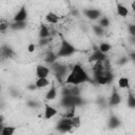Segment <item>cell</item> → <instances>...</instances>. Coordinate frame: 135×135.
Returning a JSON list of instances; mask_svg holds the SVG:
<instances>
[{
  "label": "cell",
  "instance_id": "obj_2",
  "mask_svg": "<svg viewBox=\"0 0 135 135\" xmlns=\"http://www.w3.org/2000/svg\"><path fill=\"white\" fill-rule=\"evenodd\" d=\"M75 47L68 41L65 40H62L60 42V46L58 49V52H57V57H68V56H71L72 54L75 53Z\"/></svg>",
  "mask_w": 135,
  "mask_h": 135
},
{
  "label": "cell",
  "instance_id": "obj_6",
  "mask_svg": "<svg viewBox=\"0 0 135 135\" xmlns=\"http://www.w3.org/2000/svg\"><path fill=\"white\" fill-rule=\"evenodd\" d=\"M27 18V12H26V8L24 6H22L15 15L14 17V21L15 22H22V21H25Z\"/></svg>",
  "mask_w": 135,
  "mask_h": 135
},
{
  "label": "cell",
  "instance_id": "obj_24",
  "mask_svg": "<svg viewBox=\"0 0 135 135\" xmlns=\"http://www.w3.org/2000/svg\"><path fill=\"white\" fill-rule=\"evenodd\" d=\"M99 25L102 26L103 28L104 27H108L110 25V20L107 18V17H102L100 20H99Z\"/></svg>",
  "mask_w": 135,
  "mask_h": 135
},
{
  "label": "cell",
  "instance_id": "obj_14",
  "mask_svg": "<svg viewBox=\"0 0 135 135\" xmlns=\"http://www.w3.org/2000/svg\"><path fill=\"white\" fill-rule=\"evenodd\" d=\"M116 11H117V14L120 16V17H127L129 15V9L127 6H124L123 4L121 3H117L116 4Z\"/></svg>",
  "mask_w": 135,
  "mask_h": 135
},
{
  "label": "cell",
  "instance_id": "obj_26",
  "mask_svg": "<svg viewBox=\"0 0 135 135\" xmlns=\"http://www.w3.org/2000/svg\"><path fill=\"white\" fill-rule=\"evenodd\" d=\"M8 22H6L5 20H1V23H0V31H1V33H4L5 32V30L6 28H8Z\"/></svg>",
  "mask_w": 135,
  "mask_h": 135
},
{
  "label": "cell",
  "instance_id": "obj_16",
  "mask_svg": "<svg viewBox=\"0 0 135 135\" xmlns=\"http://www.w3.org/2000/svg\"><path fill=\"white\" fill-rule=\"evenodd\" d=\"M117 85L120 89H128L130 86V80L128 77H120L117 81Z\"/></svg>",
  "mask_w": 135,
  "mask_h": 135
},
{
  "label": "cell",
  "instance_id": "obj_8",
  "mask_svg": "<svg viewBox=\"0 0 135 135\" xmlns=\"http://www.w3.org/2000/svg\"><path fill=\"white\" fill-rule=\"evenodd\" d=\"M57 110L54 108V107H52V105H50V104H47V103H45L44 104V118L45 119H51V118H53L54 116H56L57 115Z\"/></svg>",
  "mask_w": 135,
  "mask_h": 135
},
{
  "label": "cell",
  "instance_id": "obj_19",
  "mask_svg": "<svg viewBox=\"0 0 135 135\" xmlns=\"http://www.w3.org/2000/svg\"><path fill=\"white\" fill-rule=\"evenodd\" d=\"M98 49L102 52V53H104V54H107V53H109L110 51H111V49H112V46L109 44V43H107V42H101L100 44H99V46H98Z\"/></svg>",
  "mask_w": 135,
  "mask_h": 135
},
{
  "label": "cell",
  "instance_id": "obj_28",
  "mask_svg": "<svg viewBox=\"0 0 135 135\" xmlns=\"http://www.w3.org/2000/svg\"><path fill=\"white\" fill-rule=\"evenodd\" d=\"M118 123H119V121H118V119H117L116 117H112V118L110 119V126H111L112 128L118 127Z\"/></svg>",
  "mask_w": 135,
  "mask_h": 135
},
{
  "label": "cell",
  "instance_id": "obj_33",
  "mask_svg": "<svg viewBox=\"0 0 135 135\" xmlns=\"http://www.w3.org/2000/svg\"><path fill=\"white\" fill-rule=\"evenodd\" d=\"M133 37H134V38H135V35H134V36H133Z\"/></svg>",
  "mask_w": 135,
  "mask_h": 135
},
{
  "label": "cell",
  "instance_id": "obj_30",
  "mask_svg": "<svg viewBox=\"0 0 135 135\" xmlns=\"http://www.w3.org/2000/svg\"><path fill=\"white\" fill-rule=\"evenodd\" d=\"M35 49H36V46H35L34 43H30L28 46H27V51H28L30 53H33V52L35 51Z\"/></svg>",
  "mask_w": 135,
  "mask_h": 135
},
{
  "label": "cell",
  "instance_id": "obj_15",
  "mask_svg": "<svg viewBox=\"0 0 135 135\" xmlns=\"http://www.w3.org/2000/svg\"><path fill=\"white\" fill-rule=\"evenodd\" d=\"M50 36V30L45 24H41L40 25V30H39V37L41 39H45Z\"/></svg>",
  "mask_w": 135,
  "mask_h": 135
},
{
  "label": "cell",
  "instance_id": "obj_20",
  "mask_svg": "<svg viewBox=\"0 0 135 135\" xmlns=\"http://www.w3.org/2000/svg\"><path fill=\"white\" fill-rule=\"evenodd\" d=\"M75 116V105H71L66 108V112H65V117L68 118H72Z\"/></svg>",
  "mask_w": 135,
  "mask_h": 135
},
{
  "label": "cell",
  "instance_id": "obj_31",
  "mask_svg": "<svg viewBox=\"0 0 135 135\" xmlns=\"http://www.w3.org/2000/svg\"><path fill=\"white\" fill-rule=\"evenodd\" d=\"M129 57H130L131 60H133V61L135 62V52H134V53H131V54L129 55Z\"/></svg>",
  "mask_w": 135,
  "mask_h": 135
},
{
  "label": "cell",
  "instance_id": "obj_4",
  "mask_svg": "<svg viewBox=\"0 0 135 135\" xmlns=\"http://www.w3.org/2000/svg\"><path fill=\"white\" fill-rule=\"evenodd\" d=\"M120 102H121V97H120L119 93L117 92V90L115 88H113V91L109 98V104L111 107H115V105H118Z\"/></svg>",
  "mask_w": 135,
  "mask_h": 135
},
{
  "label": "cell",
  "instance_id": "obj_11",
  "mask_svg": "<svg viewBox=\"0 0 135 135\" xmlns=\"http://www.w3.org/2000/svg\"><path fill=\"white\" fill-rule=\"evenodd\" d=\"M104 72H105V69H104V64H103L102 61H97V62L94 63V65H93V74H94V76L103 74Z\"/></svg>",
  "mask_w": 135,
  "mask_h": 135
},
{
  "label": "cell",
  "instance_id": "obj_7",
  "mask_svg": "<svg viewBox=\"0 0 135 135\" xmlns=\"http://www.w3.org/2000/svg\"><path fill=\"white\" fill-rule=\"evenodd\" d=\"M50 74V69L46 66V65H43V64H39L36 66V76L37 78H40V77H47Z\"/></svg>",
  "mask_w": 135,
  "mask_h": 135
},
{
  "label": "cell",
  "instance_id": "obj_17",
  "mask_svg": "<svg viewBox=\"0 0 135 135\" xmlns=\"http://www.w3.org/2000/svg\"><path fill=\"white\" fill-rule=\"evenodd\" d=\"M56 96H57V90H56L55 85H52L45 95V99L46 100H54L56 98Z\"/></svg>",
  "mask_w": 135,
  "mask_h": 135
},
{
  "label": "cell",
  "instance_id": "obj_10",
  "mask_svg": "<svg viewBox=\"0 0 135 135\" xmlns=\"http://www.w3.org/2000/svg\"><path fill=\"white\" fill-rule=\"evenodd\" d=\"M52 64H53V69H54V71H55V73H56V75L58 77L62 78V77H65L66 76L68 69L65 66H63L61 64H58V63H52Z\"/></svg>",
  "mask_w": 135,
  "mask_h": 135
},
{
  "label": "cell",
  "instance_id": "obj_3",
  "mask_svg": "<svg viewBox=\"0 0 135 135\" xmlns=\"http://www.w3.org/2000/svg\"><path fill=\"white\" fill-rule=\"evenodd\" d=\"M72 128H73V126H72V120H71V118H68V117L62 118V119L58 122V124H57V129H58L60 132H69Z\"/></svg>",
  "mask_w": 135,
  "mask_h": 135
},
{
  "label": "cell",
  "instance_id": "obj_22",
  "mask_svg": "<svg viewBox=\"0 0 135 135\" xmlns=\"http://www.w3.org/2000/svg\"><path fill=\"white\" fill-rule=\"evenodd\" d=\"M71 120H72V126H73V128H79L80 127V118H79V116H74V117H72L71 118Z\"/></svg>",
  "mask_w": 135,
  "mask_h": 135
},
{
  "label": "cell",
  "instance_id": "obj_9",
  "mask_svg": "<svg viewBox=\"0 0 135 135\" xmlns=\"http://www.w3.org/2000/svg\"><path fill=\"white\" fill-rule=\"evenodd\" d=\"M90 60L91 61H94V62H97V61H103L105 60V54L102 53L99 49H96L93 54L90 56Z\"/></svg>",
  "mask_w": 135,
  "mask_h": 135
},
{
  "label": "cell",
  "instance_id": "obj_32",
  "mask_svg": "<svg viewBox=\"0 0 135 135\" xmlns=\"http://www.w3.org/2000/svg\"><path fill=\"white\" fill-rule=\"evenodd\" d=\"M131 8H132V11L135 13V0H134V1L131 3Z\"/></svg>",
  "mask_w": 135,
  "mask_h": 135
},
{
  "label": "cell",
  "instance_id": "obj_29",
  "mask_svg": "<svg viewBox=\"0 0 135 135\" xmlns=\"http://www.w3.org/2000/svg\"><path fill=\"white\" fill-rule=\"evenodd\" d=\"M129 33L132 35V36H134L135 35V24H131V25H129Z\"/></svg>",
  "mask_w": 135,
  "mask_h": 135
},
{
  "label": "cell",
  "instance_id": "obj_13",
  "mask_svg": "<svg viewBox=\"0 0 135 135\" xmlns=\"http://www.w3.org/2000/svg\"><path fill=\"white\" fill-rule=\"evenodd\" d=\"M50 84V80L47 79V77H40L37 78V80L35 81V85L37 89H44Z\"/></svg>",
  "mask_w": 135,
  "mask_h": 135
},
{
  "label": "cell",
  "instance_id": "obj_25",
  "mask_svg": "<svg viewBox=\"0 0 135 135\" xmlns=\"http://www.w3.org/2000/svg\"><path fill=\"white\" fill-rule=\"evenodd\" d=\"M93 31H94V33H95L96 35H98V36H100V35L103 34V27L100 26V25H93Z\"/></svg>",
  "mask_w": 135,
  "mask_h": 135
},
{
  "label": "cell",
  "instance_id": "obj_23",
  "mask_svg": "<svg viewBox=\"0 0 135 135\" xmlns=\"http://www.w3.org/2000/svg\"><path fill=\"white\" fill-rule=\"evenodd\" d=\"M25 24H26L25 21H22V22H15V21H14V23L11 24V25H12V27L15 28V30H20V28L25 27Z\"/></svg>",
  "mask_w": 135,
  "mask_h": 135
},
{
  "label": "cell",
  "instance_id": "obj_18",
  "mask_svg": "<svg viewBox=\"0 0 135 135\" xmlns=\"http://www.w3.org/2000/svg\"><path fill=\"white\" fill-rule=\"evenodd\" d=\"M16 130H17L16 127H2L0 130V134L1 135H13Z\"/></svg>",
  "mask_w": 135,
  "mask_h": 135
},
{
  "label": "cell",
  "instance_id": "obj_21",
  "mask_svg": "<svg viewBox=\"0 0 135 135\" xmlns=\"http://www.w3.org/2000/svg\"><path fill=\"white\" fill-rule=\"evenodd\" d=\"M128 105L132 109L135 108V96L133 94H129V97H128Z\"/></svg>",
  "mask_w": 135,
  "mask_h": 135
},
{
  "label": "cell",
  "instance_id": "obj_5",
  "mask_svg": "<svg viewBox=\"0 0 135 135\" xmlns=\"http://www.w3.org/2000/svg\"><path fill=\"white\" fill-rule=\"evenodd\" d=\"M83 14H84L89 19H92V20H96V19H98V18L101 16V12H100L99 9H96V8L84 9Z\"/></svg>",
  "mask_w": 135,
  "mask_h": 135
},
{
  "label": "cell",
  "instance_id": "obj_27",
  "mask_svg": "<svg viewBox=\"0 0 135 135\" xmlns=\"http://www.w3.org/2000/svg\"><path fill=\"white\" fill-rule=\"evenodd\" d=\"M56 57H57V55L55 56L53 53H51V54H49V56L45 58V61H46V62H49V63H54V61H55Z\"/></svg>",
  "mask_w": 135,
  "mask_h": 135
},
{
  "label": "cell",
  "instance_id": "obj_1",
  "mask_svg": "<svg viewBox=\"0 0 135 135\" xmlns=\"http://www.w3.org/2000/svg\"><path fill=\"white\" fill-rule=\"evenodd\" d=\"M91 81L89 75L86 74V72L84 71V69L80 65V64H75L71 72L68 74V76L65 77V83L66 84H72V85H78L84 82Z\"/></svg>",
  "mask_w": 135,
  "mask_h": 135
},
{
  "label": "cell",
  "instance_id": "obj_12",
  "mask_svg": "<svg viewBox=\"0 0 135 135\" xmlns=\"http://www.w3.org/2000/svg\"><path fill=\"white\" fill-rule=\"evenodd\" d=\"M45 21L50 24H57L58 21H59V16L53 12H50L46 14L45 16Z\"/></svg>",
  "mask_w": 135,
  "mask_h": 135
}]
</instances>
